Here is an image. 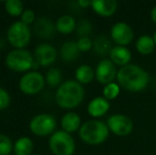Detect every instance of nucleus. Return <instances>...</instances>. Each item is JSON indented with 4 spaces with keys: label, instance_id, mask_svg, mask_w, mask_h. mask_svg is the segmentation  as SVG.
Wrapping results in <instances>:
<instances>
[{
    "label": "nucleus",
    "instance_id": "1",
    "mask_svg": "<svg viewBox=\"0 0 156 155\" xmlns=\"http://www.w3.org/2000/svg\"><path fill=\"white\" fill-rule=\"evenodd\" d=\"M149 80V73L142 67L135 64L120 67L117 73V82L119 86L133 93L144 90L148 86Z\"/></svg>",
    "mask_w": 156,
    "mask_h": 155
},
{
    "label": "nucleus",
    "instance_id": "2",
    "mask_svg": "<svg viewBox=\"0 0 156 155\" xmlns=\"http://www.w3.org/2000/svg\"><path fill=\"white\" fill-rule=\"evenodd\" d=\"M84 97V87L74 80H68L62 83L55 93L56 103L63 108L76 107L83 102Z\"/></svg>",
    "mask_w": 156,
    "mask_h": 155
},
{
    "label": "nucleus",
    "instance_id": "3",
    "mask_svg": "<svg viewBox=\"0 0 156 155\" xmlns=\"http://www.w3.org/2000/svg\"><path fill=\"white\" fill-rule=\"evenodd\" d=\"M79 135L84 143L91 146H98L107 139L109 129L105 122L98 119H91L81 125Z\"/></svg>",
    "mask_w": 156,
    "mask_h": 155
},
{
    "label": "nucleus",
    "instance_id": "4",
    "mask_svg": "<svg viewBox=\"0 0 156 155\" xmlns=\"http://www.w3.org/2000/svg\"><path fill=\"white\" fill-rule=\"evenodd\" d=\"M49 148L55 155H73L76 151V141L70 133L60 130L50 136Z\"/></svg>",
    "mask_w": 156,
    "mask_h": 155
},
{
    "label": "nucleus",
    "instance_id": "5",
    "mask_svg": "<svg viewBox=\"0 0 156 155\" xmlns=\"http://www.w3.org/2000/svg\"><path fill=\"white\" fill-rule=\"evenodd\" d=\"M5 64L11 70L23 72L32 68L34 65V60L32 58V54L28 50L15 49L8 53Z\"/></svg>",
    "mask_w": 156,
    "mask_h": 155
},
{
    "label": "nucleus",
    "instance_id": "6",
    "mask_svg": "<svg viewBox=\"0 0 156 155\" xmlns=\"http://www.w3.org/2000/svg\"><path fill=\"white\" fill-rule=\"evenodd\" d=\"M31 39V30L29 26L23 21H15L8 30V41L13 47L23 49L29 44Z\"/></svg>",
    "mask_w": 156,
    "mask_h": 155
},
{
    "label": "nucleus",
    "instance_id": "7",
    "mask_svg": "<svg viewBox=\"0 0 156 155\" xmlns=\"http://www.w3.org/2000/svg\"><path fill=\"white\" fill-rule=\"evenodd\" d=\"M56 126V120L50 114H39L30 121L29 128L32 133L38 136H47L53 133Z\"/></svg>",
    "mask_w": 156,
    "mask_h": 155
},
{
    "label": "nucleus",
    "instance_id": "8",
    "mask_svg": "<svg viewBox=\"0 0 156 155\" xmlns=\"http://www.w3.org/2000/svg\"><path fill=\"white\" fill-rule=\"evenodd\" d=\"M107 126L109 132L115 134L116 136H127L132 133L134 129V123L132 119L123 114H114L107 119Z\"/></svg>",
    "mask_w": 156,
    "mask_h": 155
},
{
    "label": "nucleus",
    "instance_id": "9",
    "mask_svg": "<svg viewBox=\"0 0 156 155\" xmlns=\"http://www.w3.org/2000/svg\"><path fill=\"white\" fill-rule=\"evenodd\" d=\"M45 78L37 71H30L19 80V88L26 95H35L45 86Z\"/></svg>",
    "mask_w": 156,
    "mask_h": 155
},
{
    "label": "nucleus",
    "instance_id": "10",
    "mask_svg": "<svg viewBox=\"0 0 156 155\" xmlns=\"http://www.w3.org/2000/svg\"><path fill=\"white\" fill-rule=\"evenodd\" d=\"M112 41L116 44V46H123L126 47L132 43L134 38V31L131 26L123 21L116 23L111 29Z\"/></svg>",
    "mask_w": 156,
    "mask_h": 155
},
{
    "label": "nucleus",
    "instance_id": "11",
    "mask_svg": "<svg viewBox=\"0 0 156 155\" xmlns=\"http://www.w3.org/2000/svg\"><path fill=\"white\" fill-rule=\"evenodd\" d=\"M118 70L111 60H102L96 67V79L101 84L107 85L117 79Z\"/></svg>",
    "mask_w": 156,
    "mask_h": 155
},
{
    "label": "nucleus",
    "instance_id": "12",
    "mask_svg": "<svg viewBox=\"0 0 156 155\" xmlns=\"http://www.w3.org/2000/svg\"><path fill=\"white\" fill-rule=\"evenodd\" d=\"M58 52L53 46L49 44H41L35 49V58L38 65L48 66L56 60Z\"/></svg>",
    "mask_w": 156,
    "mask_h": 155
},
{
    "label": "nucleus",
    "instance_id": "13",
    "mask_svg": "<svg viewBox=\"0 0 156 155\" xmlns=\"http://www.w3.org/2000/svg\"><path fill=\"white\" fill-rule=\"evenodd\" d=\"M111 108V103L104 97H96L88 103L87 112L94 118H100L104 116Z\"/></svg>",
    "mask_w": 156,
    "mask_h": 155
},
{
    "label": "nucleus",
    "instance_id": "14",
    "mask_svg": "<svg viewBox=\"0 0 156 155\" xmlns=\"http://www.w3.org/2000/svg\"><path fill=\"white\" fill-rule=\"evenodd\" d=\"M91 8L98 15L103 17H111L116 13L118 3L116 0H94Z\"/></svg>",
    "mask_w": 156,
    "mask_h": 155
},
{
    "label": "nucleus",
    "instance_id": "15",
    "mask_svg": "<svg viewBox=\"0 0 156 155\" xmlns=\"http://www.w3.org/2000/svg\"><path fill=\"white\" fill-rule=\"evenodd\" d=\"M132 53L126 47L123 46H114L109 53V60L116 65V66L123 67L131 64Z\"/></svg>",
    "mask_w": 156,
    "mask_h": 155
},
{
    "label": "nucleus",
    "instance_id": "16",
    "mask_svg": "<svg viewBox=\"0 0 156 155\" xmlns=\"http://www.w3.org/2000/svg\"><path fill=\"white\" fill-rule=\"evenodd\" d=\"M56 28L51 20L47 17H39L34 25V32L38 37L49 38L54 35Z\"/></svg>",
    "mask_w": 156,
    "mask_h": 155
},
{
    "label": "nucleus",
    "instance_id": "17",
    "mask_svg": "<svg viewBox=\"0 0 156 155\" xmlns=\"http://www.w3.org/2000/svg\"><path fill=\"white\" fill-rule=\"evenodd\" d=\"M61 124H62V128L65 132H76V131L80 130L81 128V118L76 113L68 112L62 117Z\"/></svg>",
    "mask_w": 156,
    "mask_h": 155
},
{
    "label": "nucleus",
    "instance_id": "18",
    "mask_svg": "<svg viewBox=\"0 0 156 155\" xmlns=\"http://www.w3.org/2000/svg\"><path fill=\"white\" fill-rule=\"evenodd\" d=\"M61 56L65 62H73L76 58L79 56L80 50L78 48L76 41H68L62 45L60 50Z\"/></svg>",
    "mask_w": 156,
    "mask_h": 155
},
{
    "label": "nucleus",
    "instance_id": "19",
    "mask_svg": "<svg viewBox=\"0 0 156 155\" xmlns=\"http://www.w3.org/2000/svg\"><path fill=\"white\" fill-rule=\"evenodd\" d=\"M155 41L153 39V36L150 35H141L136 41V49L142 55H149L155 49Z\"/></svg>",
    "mask_w": 156,
    "mask_h": 155
},
{
    "label": "nucleus",
    "instance_id": "20",
    "mask_svg": "<svg viewBox=\"0 0 156 155\" xmlns=\"http://www.w3.org/2000/svg\"><path fill=\"white\" fill-rule=\"evenodd\" d=\"M76 25L74 18L70 15H63L56 20L55 28L60 33L62 34H69L76 29Z\"/></svg>",
    "mask_w": 156,
    "mask_h": 155
},
{
    "label": "nucleus",
    "instance_id": "21",
    "mask_svg": "<svg viewBox=\"0 0 156 155\" xmlns=\"http://www.w3.org/2000/svg\"><path fill=\"white\" fill-rule=\"evenodd\" d=\"M74 76H76V82H79L80 84H88L96 77V71L89 65H81L76 68Z\"/></svg>",
    "mask_w": 156,
    "mask_h": 155
},
{
    "label": "nucleus",
    "instance_id": "22",
    "mask_svg": "<svg viewBox=\"0 0 156 155\" xmlns=\"http://www.w3.org/2000/svg\"><path fill=\"white\" fill-rule=\"evenodd\" d=\"M94 49L99 55H109L112 49H113V44L109 38L106 36H98L94 41Z\"/></svg>",
    "mask_w": 156,
    "mask_h": 155
},
{
    "label": "nucleus",
    "instance_id": "23",
    "mask_svg": "<svg viewBox=\"0 0 156 155\" xmlns=\"http://www.w3.org/2000/svg\"><path fill=\"white\" fill-rule=\"evenodd\" d=\"M33 150V141L29 137H20L14 145L15 155H30Z\"/></svg>",
    "mask_w": 156,
    "mask_h": 155
},
{
    "label": "nucleus",
    "instance_id": "24",
    "mask_svg": "<svg viewBox=\"0 0 156 155\" xmlns=\"http://www.w3.org/2000/svg\"><path fill=\"white\" fill-rule=\"evenodd\" d=\"M4 8L12 16H19L23 12V4L19 0H8L4 3Z\"/></svg>",
    "mask_w": 156,
    "mask_h": 155
},
{
    "label": "nucleus",
    "instance_id": "25",
    "mask_svg": "<svg viewBox=\"0 0 156 155\" xmlns=\"http://www.w3.org/2000/svg\"><path fill=\"white\" fill-rule=\"evenodd\" d=\"M46 82L51 87L60 86L62 82V72L58 68H51L47 71L46 75Z\"/></svg>",
    "mask_w": 156,
    "mask_h": 155
},
{
    "label": "nucleus",
    "instance_id": "26",
    "mask_svg": "<svg viewBox=\"0 0 156 155\" xmlns=\"http://www.w3.org/2000/svg\"><path fill=\"white\" fill-rule=\"evenodd\" d=\"M120 88L121 87L119 86L118 83L115 82L109 83V84L105 85L104 88H103V97L108 100V101L116 99L120 93Z\"/></svg>",
    "mask_w": 156,
    "mask_h": 155
},
{
    "label": "nucleus",
    "instance_id": "27",
    "mask_svg": "<svg viewBox=\"0 0 156 155\" xmlns=\"http://www.w3.org/2000/svg\"><path fill=\"white\" fill-rule=\"evenodd\" d=\"M76 33H78L79 37H88L89 34L93 32V25L89 20H81L80 23L76 25Z\"/></svg>",
    "mask_w": 156,
    "mask_h": 155
},
{
    "label": "nucleus",
    "instance_id": "28",
    "mask_svg": "<svg viewBox=\"0 0 156 155\" xmlns=\"http://www.w3.org/2000/svg\"><path fill=\"white\" fill-rule=\"evenodd\" d=\"M13 150L12 140L6 135L0 134V155H9Z\"/></svg>",
    "mask_w": 156,
    "mask_h": 155
},
{
    "label": "nucleus",
    "instance_id": "29",
    "mask_svg": "<svg viewBox=\"0 0 156 155\" xmlns=\"http://www.w3.org/2000/svg\"><path fill=\"white\" fill-rule=\"evenodd\" d=\"M80 52H87L94 47V41L89 37H81L76 41Z\"/></svg>",
    "mask_w": 156,
    "mask_h": 155
},
{
    "label": "nucleus",
    "instance_id": "30",
    "mask_svg": "<svg viewBox=\"0 0 156 155\" xmlns=\"http://www.w3.org/2000/svg\"><path fill=\"white\" fill-rule=\"evenodd\" d=\"M11 97L4 88L0 87V110H4L10 105Z\"/></svg>",
    "mask_w": 156,
    "mask_h": 155
},
{
    "label": "nucleus",
    "instance_id": "31",
    "mask_svg": "<svg viewBox=\"0 0 156 155\" xmlns=\"http://www.w3.org/2000/svg\"><path fill=\"white\" fill-rule=\"evenodd\" d=\"M20 18H21V21L26 25H30L34 21L35 19V14L32 10L28 9V10H25L23 12V14L20 15Z\"/></svg>",
    "mask_w": 156,
    "mask_h": 155
},
{
    "label": "nucleus",
    "instance_id": "32",
    "mask_svg": "<svg viewBox=\"0 0 156 155\" xmlns=\"http://www.w3.org/2000/svg\"><path fill=\"white\" fill-rule=\"evenodd\" d=\"M78 4L81 8H87V6H91V1H84V0H80L78 1Z\"/></svg>",
    "mask_w": 156,
    "mask_h": 155
},
{
    "label": "nucleus",
    "instance_id": "33",
    "mask_svg": "<svg viewBox=\"0 0 156 155\" xmlns=\"http://www.w3.org/2000/svg\"><path fill=\"white\" fill-rule=\"evenodd\" d=\"M150 15H151V19H152V21L156 23V5L152 9V10H151Z\"/></svg>",
    "mask_w": 156,
    "mask_h": 155
},
{
    "label": "nucleus",
    "instance_id": "34",
    "mask_svg": "<svg viewBox=\"0 0 156 155\" xmlns=\"http://www.w3.org/2000/svg\"><path fill=\"white\" fill-rule=\"evenodd\" d=\"M153 39H154V41H155V45H156V31L154 32V34H153Z\"/></svg>",
    "mask_w": 156,
    "mask_h": 155
},
{
    "label": "nucleus",
    "instance_id": "35",
    "mask_svg": "<svg viewBox=\"0 0 156 155\" xmlns=\"http://www.w3.org/2000/svg\"><path fill=\"white\" fill-rule=\"evenodd\" d=\"M35 155H37V154H35Z\"/></svg>",
    "mask_w": 156,
    "mask_h": 155
}]
</instances>
